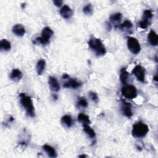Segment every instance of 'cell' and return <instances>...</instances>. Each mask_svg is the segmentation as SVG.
<instances>
[{
  "instance_id": "cell-1",
  "label": "cell",
  "mask_w": 158,
  "mask_h": 158,
  "mask_svg": "<svg viewBox=\"0 0 158 158\" xmlns=\"http://www.w3.org/2000/svg\"><path fill=\"white\" fill-rule=\"evenodd\" d=\"M20 101L25 109L27 114L31 117H34L35 116V108L34 106L33 101L31 98L28 96H27L25 93H20L19 94Z\"/></svg>"
},
{
  "instance_id": "cell-2",
  "label": "cell",
  "mask_w": 158,
  "mask_h": 158,
  "mask_svg": "<svg viewBox=\"0 0 158 158\" xmlns=\"http://www.w3.org/2000/svg\"><path fill=\"white\" fill-rule=\"evenodd\" d=\"M88 45L90 48L98 56H103L106 53V50L105 45L99 39L92 37L88 42Z\"/></svg>"
},
{
  "instance_id": "cell-3",
  "label": "cell",
  "mask_w": 158,
  "mask_h": 158,
  "mask_svg": "<svg viewBox=\"0 0 158 158\" xmlns=\"http://www.w3.org/2000/svg\"><path fill=\"white\" fill-rule=\"evenodd\" d=\"M148 132V126L141 122H138L134 125L132 134L134 137L140 138L145 137Z\"/></svg>"
},
{
  "instance_id": "cell-4",
  "label": "cell",
  "mask_w": 158,
  "mask_h": 158,
  "mask_svg": "<svg viewBox=\"0 0 158 158\" xmlns=\"http://www.w3.org/2000/svg\"><path fill=\"white\" fill-rule=\"evenodd\" d=\"M53 31L48 27H45L42 32V37L36 39V42L42 45H47L50 43V40L53 35Z\"/></svg>"
},
{
  "instance_id": "cell-5",
  "label": "cell",
  "mask_w": 158,
  "mask_h": 158,
  "mask_svg": "<svg viewBox=\"0 0 158 158\" xmlns=\"http://www.w3.org/2000/svg\"><path fill=\"white\" fill-rule=\"evenodd\" d=\"M122 95L127 99L132 100L137 97V88L133 85H125L121 89Z\"/></svg>"
},
{
  "instance_id": "cell-6",
  "label": "cell",
  "mask_w": 158,
  "mask_h": 158,
  "mask_svg": "<svg viewBox=\"0 0 158 158\" xmlns=\"http://www.w3.org/2000/svg\"><path fill=\"white\" fill-rule=\"evenodd\" d=\"M128 49L135 54H138L141 51V47L138 41L134 37H129L127 39Z\"/></svg>"
},
{
  "instance_id": "cell-7",
  "label": "cell",
  "mask_w": 158,
  "mask_h": 158,
  "mask_svg": "<svg viewBox=\"0 0 158 158\" xmlns=\"http://www.w3.org/2000/svg\"><path fill=\"white\" fill-rule=\"evenodd\" d=\"M133 74L135 76V77L137 79V80L142 83L145 82V69L141 67L140 65L136 66L133 71H132Z\"/></svg>"
},
{
  "instance_id": "cell-8",
  "label": "cell",
  "mask_w": 158,
  "mask_h": 158,
  "mask_svg": "<svg viewBox=\"0 0 158 158\" xmlns=\"http://www.w3.org/2000/svg\"><path fill=\"white\" fill-rule=\"evenodd\" d=\"M48 84L51 91L57 92L60 90V85L57 80L54 77H50L48 79Z\"/></svg>"
},
{
  "instance_id": "cell-9",
  "label": "cell",
  "mask_w": 158,
  "mask_h": 158,
  "mask_svg": "<svg viewBox=\"0 0 158 158\" xmlns=\"http://www.w3.org/2000/svg\"><path fill=\"white\" fill-rule=\"evenodd\" d=\"M60 14L64 19H68L72 16L73 11L68 6L65 5L61 9Z\"/></svg>"
},
{
  "instance_id": "cell-10",
  "label": "cell",
  "mask_w": 158,
  "mask_h": 158,
  "mask_svg": "<svg viewBox=\"0 0 158 158\" xmlns=\"http://www.w3.org/2000/svg\"><path fill=\"white\" fill-rule=\"evenodd\" d=\"M12 30L13 34L18 37H23L25 34V29L24 27L20 24L14 25Z\"/></svg>"
},
{
  "instance_id": "cell-11",
  "label": "cell",
  "mask_w": 158,
  "mask_h": 158,
  "mask_svg": "<svg viewBox=\"0 0 158 158\" xmlns=\"http://www.w3.org/2000/svg\"><path fill=\"white\" fill-rule=\"evenodd\" d=\"M148 40L151 46H156L158 43V37L153 30H151L148 36Z\"/></svg>"
},
{
  "instance_id": "cell-12",
  "label": "cell",
  "mask_w": 158,
  "mask_h": 158,
  "mask_svg": "<svg viewBox=\"0 0 158 158\" xmlns=\"http://www.w3.org/2000/svg\"><path fill=\"white\" fill-rule=\"evenodd\" d=\"M122 111L123 114L127 117H131L133 115L132 109H131V105L130 103H123L122 107Z\"/></svg>"
},
{
  "instance_id": "cell-13",
  "label": "cell",
  "mask_w": 158,
  "mask_h": 158,
  "mask_svg": "<svg viewBox=\"0 0 158 158\" xmlns=\"http://www.w3.org/2000/svg\"><path fill=\"white\" fill-rule=\"evenodd\" d=\"M22 77H23V74L22 72L17 69H13L10 75L11 79L15 82L19 81L22 78Z\"/></svg>"
},
{
  "instance_id": "cell-14",
  "label": "cell",
  "mask_w": 158,
  "mask_h": 158,
  "mask_svg": "<svg viewBox=\"0 0 158 158\" xmlns=\"http://www.w3.org/2000/svg\"><path fill=\"white\" fill-rule=\"evenodd\" d=\"M61 123L63 126L67 127L70 128L73 124V121L72 117L69 115H66L63 116L61 119Z\"/></svg>"
},
{
  "instance_id": "cell-15",
  "label": "cell",
  "mask_w": 158,
  "mask_h": 158,
  "mask_svg": "<svg viewBox=\"0 0 158 158\" xmlns=\"http://www.w3.org/2000/svg\"><path fill=\"white\" fill-rule=\"evenodd\" d=\"M129 79V73L125 69H122L120 72V80L123 85H127Z\"/></svg>"
},
{
  "instance_id": "cell-16",
  "label": "cell",
  "mask_w": 158,
  "mask_h": 158,
  "mask_svg": "<svg viewBox=\"0 0 158 158\" xmlns=\"http://www.w3.org/2000/svg\"><path fill=\"white\" fill-rule=\"evenodd\" d=\"M43 149L46 152V154L48 155L49 157H57V153H56L55 149L51 146L45 145L43 146Z\"/></svg>"
},
{
  "instance_id": "cell-17",
  "label": "cell",
  "mask_w": 158,
  "mask_h": 158,
  "mask_svg": "<svg viewBox=\"0 0 158 158\" xmlns=\"http://www.w3.org/2000/svg\"><path fill=\"white\" fill-rule=\"evenodd\" d=\"M81 86V83L77 81L76 80H69L63 85L64 88H77Z\"/></svg>"
},
{
  "instance_id": "cell-18",
  "label": "cell",
  "mask_w": 158,
  "mask_h": 158,
  "mask_svg": "<svg viewBox=\"0 0 158 158\" xmlns=\"http://www.w3.org/2000/svg\"><path fill=\"white\" fill-rule=\"evenodd\" d=\"M83 130L86 134V135L90 138H94L96 137V134L94 132L93 129H91L88 124H84L83 125Z\"/></svg>"
},
{
  "instance_id": "cell-19",
  "label": "cell",
  "mask_w": 158,
  "mask_h": 158,
  "mask_svg": "<svg viewBox=\"0 0 158 158\" xmlns=\"http://www.w3.org/2000/svg\"><path fill=\"white\" fill-rule=\"evenodd\" d=\"M46 66V62L44 59H40L39 61L37 64L36 69H37V72L39 75H42V73L43 72Z\"/></svg>"
},
{
  "instance_id": "cell-20",
  "label": "cell",
  "mask_w": 158,
  "mask_h": 158,
  "mask_svg": "<svg viewBox=\"0 0 158 158\" xmlns=\"http://www.w3.org/2000/svg\"><path fill=\"white\" fill-rule=\"evenodd\" d=\"M11 48V43L6 39H3L1 41L0 43V49L3 51H9Z\"/></svg>"
},
{
  "instance_id": "cell-21",
  "label": "cell",
  "mask_w": 158,
  "mask_h": 158,
  "mask_svg": "<svg viewBox=\"0 0 158 158\" xmlns=\"http://www.w3.org/2000/svg\"><path fill=\"white\" fill-rule=\"evenodd\" d=\"M77 119L79 122H80L83 123V125L84 124H90V120L89 119V117L86 115H85V114L83 113H80L78 115L77 117Z\"/></svg>"
},
{
  "instance_id": "cell-22",
  "label": "cell",
  "mask_w": 158,
  "mask_h": 158,
  "mask_svg": "<svg viewBox=\"0 0 158 158\" xmlns=\"http://www.w3.org/2000/svg\"><path fill=\"white\" fill-rule=\"evenodd\" d=\"M122 14L119 13H117L115 14H112L110 17H109V20L110 21L113 23V24H117L118 22H119L122 19Z\"/></svg>"
},
{
  "instance_id": "cell-23",
  "label": "cell",
  "mask_w": 158,
  "mask_h": 158,
  "mask_svg": "<svg viewBox=\"0 0 158 158\" xmlns=\"http://www.w3.org/2000/svg\"><path fill=\"white\" fill-rule=\"evenodd\" d=\"M152 16H153L152 13L150 10H145L143 13V16L142 20L151 23V20Z\"/></svg>"
},
{
  "instance_id": "cell-24",
  "label": "cell",
  "mask_w": 158,
  "mask_h": 158,
  "mask_svg": "<svg viewBox=\"0 0 158 158\" xmlns=\"http://www.w3.org/2000/svg\"><path fill=\"white\" fill-rule=\"evenodd\" d=\"M132 24L130 21L129 20H125L123 23H122V24L120 25L119 27L123 30V29H130L132 27Z\"/></svg>"
},
{
  "instance_id": "cell-25",
  "label": "cell",
  "mask_w": 158,
  "mask_h": 158,
  "mask_svg": "<svg viewBox=\"0 0 158 158\" xmlns=\"http://www.w3.org/2000/svg\"><path fill=\"white\" fill-rule=\"evenodd\" d=\"M83 12L86 15L92 14V13H93V7H92L91 5L88 4V5H86L83 9Z\"/></svg>"
},
{
  "instance_id": "cell-26",
  "label": "cell",
  "mask_w": 158,
  "mask_h": 158,
  "mask_svg": "<svg viewBox=\"0 0 158 158\" xmlns=\"http://www.w3.org/2000/svg\"><path fill=\"white\" fill-rule=\"evenodd\" d=\"M89 97L90 98V99L94 101V103H97L98 101V95L96 93L94 92H90L89 93Z\"/></svg>"
},
{
  "instance_id": "cell-27",
  "label": "cell",
  "mask_w": 158,
  "mask_h": 158,
  "mask_svg": "<svg viewBox=\"0 0 158 158\" xmlns=\"http://www.w3.org/2000/svg\"><path fill=\"white\" fill-rule=\"evenodd\" d=\"M78 105L82 108H86L88 106V103L83 98H81L78 101Z\"/></svg>"
},
{
  "instance_id": "cell-28",
  "label": "cell",
  "mask_w": 158,
  "mask_h": 158,
  "mask_svg": "<svg viewBox=\"0 0 158 158\" xmlns=\"http://www.w3.org/2000/svg\"><path fill=\"white\" fill-rule=\"evenodd\" d=\"M151 23L148 22H146V21H145V20H141L140 22L139 23V25H140V27L142 29H146L148 28V27L149 25Z\"/></svg>"
},
{
  "instance_id": "cell-29",
  "label": "cell",
  "mask_w": 158,
  "mask_h": 158,
  "mask_svg": "<svg viewBox=\"0 0 158 158\" xmlns=\"http://www.w3.org/2000/svg\"><path fill=\"white\" fill-rule=\"evenodd\" d=\"M62 3H63V2L61 1V0H55V1L53 2V3L57 7H60L62 5Z\"/></svg>"
},
{
  "instance_id": "cell-30",
  "label": "cell",
  "mask_w": 158,
  "mask_h": 158,
  "mask_svg": "<svg viewBox=\"0 0 158 158\" xmlns=\"http://www.w3.org/2000/svg\"><path fill=\"white\" fill-rule=\"evenodd\" d=\"M154 80L156 82H157V75H156V76L154 77Z\"/></svg>"
},
{
  "instance_id": "cell-31",
  "label": "cell",
  "mask_w": 158,
  "mask_h": 158,
  "mask_svg": "<svg viewBox=\"0 0 158 158\" xmlns=\"http://www.w3.org/2000/svg\"><path fill=\"white\" fill-rule=\"evenodd\" d=\"M86 155H80L79 156V157H86Z\"/></svg>"
}]
</instances>
